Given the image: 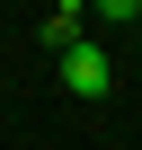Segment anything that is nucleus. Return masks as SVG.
Returning a JSON list of instances; mask_svg holds the SVG:
<instances>
[{
    "label": "nucleus",
    "instance_id": "f257e3e1",
    "mask_svg": "<svg viewBox=\"0 0 142 150\" xmlns=\"http://www.w3.org/2000/svg\"><path fill=\"white\" fill-rule=\"evenodd\" d=\"M62 88H71V97H107V88H115V62H107V44H89V35L71 44V53H62Z\"/></svg>",
    "mask_w": 142,
    "mask_h": 150
},
{
    "label": "nucleus",
    "instance_id": "f03ea898",
    "mask_svg": "<svg viewBox=\"0 0 142 150\" xmlns=\"http://www.w3.org/2000/svg\"><path fill=\"white\" fill-rule=\"evenodd\" d=\"M36 35H44V53H71V44L89 35V0H62V9H53V18L36 27Z\"/></svg>",
    "mask_w": 142,
    "mask_h": 150
},
{
    "label": "nucleus",
    "instance_id": "7ed1b4c3",
    "mask_svg": "<svg viewBox=\"0 0 142 150\" xmlns=\"http://www.w3.org/2000/svg\"><path fill=\"white\" fill-rule=\"evenodd\" d=\"M142 0H89V18H133Z\"/></svg>",
    "mask_w": 142,
    "mask_h": 150
}]
</instances>
